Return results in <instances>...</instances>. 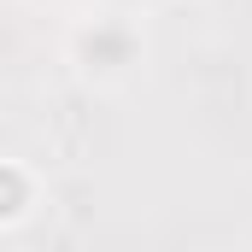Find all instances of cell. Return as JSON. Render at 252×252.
<instances>
[{
  "label": "cell",
  "instance_id": "cell-1",
  "mask_svg": "<svg viewBox=\"0 0 252 252\" xmlns=\"http://www.w3.org/2000/svg\"><path fill=\"white\" fill-rule=\"evenodd\" d=\"M124 64H135V35H129V24H118V18H94V35H88V70L112 76V70H124Z\"/></svg>",
  "mask_w": 252,
  "mask_h": 252
}]
</instances>
